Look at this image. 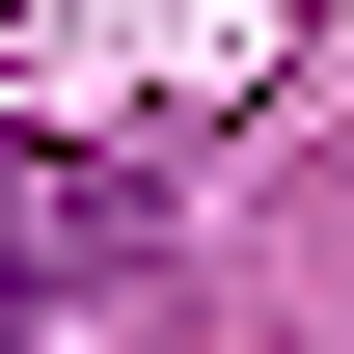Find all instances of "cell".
I'll return each mask as SVG.
<instances>
[{
	"instance_id": "2",
	"label": "cell",
	"mask_w": 354,
	"mask_h": 354,
	"mask_svg": "<svg viewBox=\"0 0 354 354\" xmlns=\"http://www.w3.org/2000/svg\"><path fill=\"white\" fill-rule=\"evenodd\" d=\"M109 218H136V191H0V354H55V300H28V272H55V245H109Z\"/></svg>"
},
{
	"instance_id": "1",
	"label": "cell",
	"mask_w": 354,
	"mask_h": 354,
	"mask_svg": "<svg viewBox=\"0 0 354 354\" xmlns=\"http://www.w3.org/2000/svg\"><path fill=\"white\" fill-rule=\"evenodd\" d=\"M28 55H55V82H245V55H272V0H28Z\"/></svg>"
}]
</instances>
